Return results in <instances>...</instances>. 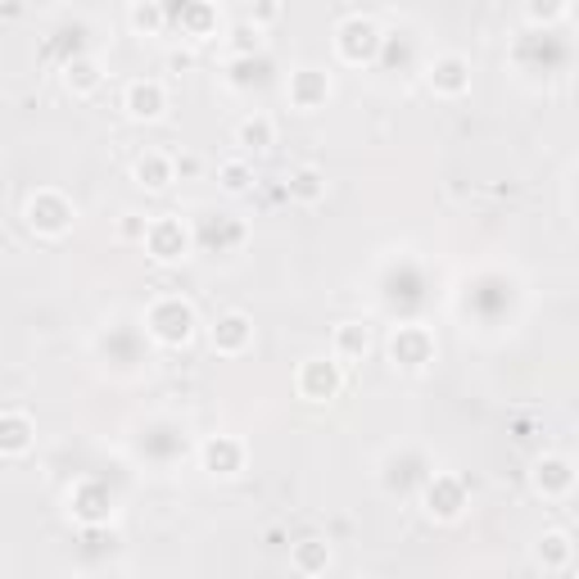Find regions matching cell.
I'll return each mask as SVG.
<instances>
[{
    "label": "cell",
    "instance_id": "cell-1",
    "mask_svg": "<svg viewBox=\"0 0 579 579\" xmlns=\"http://www.w3.org/2000/svg\"><path fill=\"white\" fill-rule=\"evenodd\" d=\"M199 331V313L190 300L181 295H159L150 308H145V335L164 349H186Z\"/></svg>",
    "mask_w": 579,
    "mask_h": 579
},
{
    "label": "cell",
    "instance_id": "cell-2",
    "mask_svg": "<svg viewBox=\"0 0 579 579\" xmlns=\"http://www.w3.org/2000/svg\"><path fill=\"white\" fill-rule=\"evenodd\" d=\"M23 217H28V227H32L41 241H59V236H68L72 227H78V204H72L63 190H55V186H41V190L28 199Z\"/></svg>",
    "mask_w": 579,
    "mask_h": 579
},
{
    "label": "cell",
    "instance_id": "cell-3",
    "mask_svg": "<svg viewBox=\"0 0 579 579\" xmlns=\"http://www.w3.org/2000/svg\"><path fill=\"white\" fill-rule=\"evenodd\" d=\"M381 46H385V32H381V23L372 19V14H362V10H353V14H344L340 23H335V55L344 59V63H372L376 55H381Z\"/></svg>",
    "mask_w": 579,
    "mask_h": 579
},
{
    "label": "cell",
    "instance_id": "cell-4",
    "mask_svg": "<svg viewBox=\"0 0 579 579\" xmlns=\"http://www.w3.org/2000/svg\"><path fill=\"white\" fill-rule=\"evenodd\" d=\"M421 507L430 521H458L467 507H471V493H467V480L453 475V471H430L425 484H421Z\"/></svg>",
    "mask_w": 579,
    "mask_h": 579
},
{
    "label": "cell",
    "instance_id": "cell-5",
    "mask_svg": "<svg viewBox=\"0 0 579 579\" xmlns=\"http://www.w3.org/2000/svg\"><path fill=\"white\" fill-rule=\"evenodd\" d=\"M190 245H195L190 223H181V217H150V232H145V254H150L155 263L173 267V263L190 258Z\"/></svg>",
    "mask_w": 579,
    "mask_h": 579
},
{
    "label": "cell",
    "instance_id": "cell-6",
    "mask_svg": "<svg viewBox=\"0 0 579 579\" xmlns=\"http://www.w3.org/2000/svg\"><path fill=\"white\" fill-rule=\"evenodd\" d=\"M295 390L308 403H331L344 390V367L335 357H304L300 372H295Z\"/></svg>",
    "mask_w": 579,
    "mask_h": 579
},
{
    "label": "cell",
    "instance_id": "cell-7",
    "mask_svg": "<svg viewBox=\"0 0 579 579\" xmlns=\"http://www.w3.org/2000/svg\"><path fill=\"white\" fill-rule=\"evenodd\" d=\"M68 517L78 521V526H87V530L109 526V517H114V493H109L100 480H78V484L68 489Z\"/></svg>",
    "mask_w": 579,
    "mask_h": 579
},
{
    "label": "cell",
    "instance_id": "cell-8",
    "mask_svg": "<svg viewBox=\"0 0 579 579\" xmlns=\"http://www.w3.org/2000/svg\"><path fill=\"white\" fill-rule=\"evenodd\" d=\"M390 362L403 372H425L434 362V335L421 326V322H408L390 335Z\"/></svg>",
    "mask_w": 579,
    "mask_h": 579
},
{
    "label": "cell",
    "instance_id": "cell-9",
    "mask_svg": "<svg viewBox=\"0 0 579 579\" xmlns=\"http://www.w3.org/2000/svg\"><path fill=\"white\" fill-rule=\"evenodd\" d=\"M425 82L440 100H462L471 91V59L449 50V55H434L430 68H425Z\"/></svg>",
    "mask_w": 579,
    "mask_h": 579
},
{
    "label": "cell",
    "instance_id": "cell-10",
    "mask_svg": "<svg viewBox=\"0 0 579 579\" xmlns=\"http://www.w3.org/2000/svg\"><path fill=\"white\" fill-rule=\"evenodd\" d=\"M331 91H335V87H331V72H326V68H313V63L295 68V72H290V82H285V96H290V105H295L300 114L326 109Z\"/></svg>",
    "mask_w": 579,
    "mask_h": 579
},
{
    "label": "cell",
    "instance_id": "cell-11",
    "mask_svg": "<svg viewBox=\"0 0 579 579\" xmlns=\"http://www.w3.org/2000/svg\"><path fill=\"white\" fill-rule=\"evenodd\" d=\"M530 484H534L539 498L561 502V498H570V489H575V462H570L566 453H543V458H534V467H530Z\"/></svg>",
    "mask_w": 579,
    "mask_h": 579
},
{
    "label": "cell",
    "instance_id": "cell-12",
    "mask_svg": "<svg viewBox=\"0 0 579 579\" xmlns=\"http://www.w3.org/2000/svg\"><path fill=\"white\" fill-rule=\"evenodd\" d=\"M208 344H213V353H223V357L249 353V344H254V317L241 313V308L217 313V322L208 326Z\"/></svg>",
    "mask_w": 579,
    "mask_h": 579
},
{
    "label": "cell",
    "instance_id": "cell-13",
    "mask_svg": "<svg viewBox=\"0 0 579 579\" xmlns=\"http://www.w3.org/2000/svg\"><path fill=\"white\" fill-rule=\"evenodd\" d=\"M245 444L236 440V434H213V440H204L199 449V467L213 475V480H236L245 471Z\"/></svg>",
    "mask_w": 579,
    "mask_h": 579
},
{
    "label": "cell",
    "instance_id": "cell-14",
    "mask_svg": "<svg viewBox=\"0 0 579 579\" xmlns=\"http://www.w3.org/2000/svg\"><path fill=\"white\" fill-rule=\"evenodd\" d=\"M122 109L131 122H159L168 114V87L159 78H136L122 91Z\"/></svg>",
    "mask_w": 579,
    "mask_h": 579
},
{
    "label": "cell",
    "instance_id": "cell-15",
    "mask_svg": "<svg viewBox=\"0 0 579 579\" xmlns=\"http://www.w3.org/2000/svg\"><path fill=\"white\" fill-rule=\"evenodd\" d=\"M37 444V421L19 408L0 412V458H28Z\"/></svg>",
    "mask_w": 579,
    "mask_h": 579
},
{
    "label": "cell",
    "instance_id": "cell-16",
    "mask_svg": "<svg viewBox=\"0 0 579 579\" xmlns=\"http://www.w3.org/2000/svg\"><path fill=\"white\" fill-rule=\"evenodd\" d=\"M372 353V326L362 322H340L335 335H331V357L340 362V367H349V362H362Z\"/></svg>",
    "mask_w": 579,
    "mask_h": 579
},
{
    "label": "cell",
    "instance_id": "cell-17",
    "mask_svg": "<svg viewBox=\"0 0 579 579\" xmlns=\"http://www.w3.org/2000/svg\"><path fill=\"white\" fill-rule=\"evenodd\" d=\"M131 181L140 186V190H168L173 181H177V173H173V155H164V150H145L136 164H131Z\"/></svg>",
    "mask_w": 579,
    "mask_h": 579
},
{
    "label": "cell",
    "instance_id": "cell-18",
    "mask_svg": "<svg viewBox=\"0 0 579 579\" xmlns=\"http://www.w3.org/2000/svg\"><path fill=\"white\" fill-rule=\"evenodd\" d=\"M168 23H177L186 41H208V37H217V10H213V6H181V10H168Z\"/></svg>",
    "mask_w": 579,
    "mask_h": 579
},
{
    "label": "cell",
    "instance_id": "cell-19",
    "mask_svg": "<svg viewBox=\"0 0 579 579\" xmlns=\"http://www.w3.org/2000/svg\"><path fill=\"white\" fill-rule=\"evenodd\" d=\"M236 145L245 155H267L272 145H276V122L267 114H249L236 122Z\"/></svg>",
    "mask_w": 579,
    "mask_h": 579
},
{
    "label": "cell",
    "instance_id": "cell-20",
    "mask_svg": "<svg viewBox=\"0 0 579 579\" xmlns=\"http://www.w3.org/2000/svg\"><path fill=\"white\" fill-rule=\"evenodd\" d=\"M100 82H105V68H100V59L78 55V59H68V63H63V87H68L72 96H96V91H100Z\"/></svg>",
    "mask_w": 579,
    "mask_h": 579
},
{
    "label": "cell",
    "instance_id": "cell-21",
    "mask_svg": "<svg viewBox=\"0 0 579 579\" xmlns=\"http://www.w3.org/2000/svg\"><path fill=\"white\" fill-rule=\"evenodd\" d=\"M290 566H295L304 579H317L331 570V543L326 539H300L290 543Z\"/></svg>",
    "mask_w": 579,
    "mask_h": 579
},
{
    "label": "cell",
    "instance_id": "cell-22",
    "mask_svg": "<svg viewBox=\"0 0 579 579\" xmlns=\"http://www.w3.org/2000/svg\"><path fill=\"white\" fill-rule=\"evenodd\" d=\"M534 561H539L543 570H566V566L575 561L570 534H566V530H543V534L534 539Z\"/></svg>",
    "mask_w": 579,
    "mask_h": 579
},
{
    "label": "cell",
    "instance_id": "cell-23",
    "mask_svg": "<svg viewBox=\"0 0 579 579\" xmlns=\"http://www.w3.org/2000/svg\"><path fill=\"white\" fill-rule=\"evenodd\" d=\"M285 195L295 199V204H322L326 199V173L322 168H313V164H304V168H295L290 173V181H285Z\"/></svg>",
    "mask_w": 579,
    "mask_h": 579
},
{
    "label": "cell",
    "instance_id": "cell-24",
    "mask_svg": "<svg viewBox=\"0 0 579 579\" xmlns=\"http://www.w3.org/2000/svg\"><path fill=\"white\" fill-rule=\"evenodd\" d=\"M127 23L136 28V32H164L168 28V10L164 6H155V0H136V6H127Z\"/></svg>",
    "mask_w": 579,
    "mask_h": 579
},
{
    "label": "cell",
    "instance_id": "cell-25",
    "mask_svg": "<svg viewBox=\"0 0 579 579\" xmlns=\"http://www.w3.org/2000/svg\"><path fill=\"white\" fill-rule=\"evenodd\" d=\"M227 50H232V59L241 63V59H249V55H258L263 50V28H254V23H236L232 32H227Z\"/></svg>",
    "mask_w": 579,
    "mask_h": 579
},
{
    "label": "cell",
    "instance_id": "cell-26",
    "mask_svg": "<svg viewBox=\"0 0 579 579\" xmlns=\"http://www.w3.org/2000/svg\"><path fill=\"white\" fill-rule=\"evenodd\" d=\"M217 181H223V190H227V195H245V190H249V181H254L249 159H227L223 168H217Z\"/></svg>",
    "mask_w": 579,
    "mask_h": 579
},
{
    "label": "cell",
    "instance_id": "cell-27",
    "mask_svg": "<svg viewBox=\"0 0 579 579\" xmlns=\"http://www.w3.org/2000/svg\"><path fill=\"white\" fill-rule=\"evenodd\" d=\"M145 232H150V217L145 213H136V208L118 213V241L122 245H145Z\"/></svg>",
    "mask_w": 579,
    "mask_h": 579
},
{
    "label": "cell",
    "instance_id": "cell-28",
    "mask_svg": "<svg viewBox=\"0 0 579 579\" xmlns=\"http://www.w3.org/2000/svg\"><path fill=\"white\" fill-rule=\"evenodd\" d=\"M526 19L530 23H561V19H570V6H526Z\"/></svg>",
    "mask_w": 579,
    "mask_h": 579
},
{
    "label": "cell",
    "instance_id": "cell-29",
    "mask_svg": "<svg viewBox=\"0 0 579 579\" xmlns=\"http://www.w3.org/2000/svg\"><path fill=\"white\" fill-rule=\"evenodd\" d=\"M285 10L276 6V0H267V6H249L245 10V23H254V28H267V23H276Z\"/></svg>",
    "mask_w": 579,
    "mask_h": 579
}]
</instances>
